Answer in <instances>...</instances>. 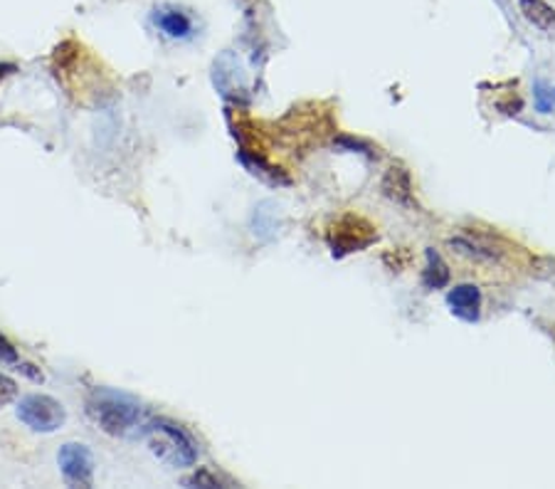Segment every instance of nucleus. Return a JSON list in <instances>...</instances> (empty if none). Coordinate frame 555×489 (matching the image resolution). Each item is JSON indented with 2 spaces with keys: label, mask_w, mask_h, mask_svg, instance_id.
Wrapping results in <instances>:
<instances>
[{
  "label": "nucleus",
  "mask_w": 555,
  "mask_h": 489,
  "mask_svg": "<svg viewBox=\"0 0 555 489\" xmlns=\"http://www.w3.org/2000/svg\"><path fill=\"white\" fill-rule=\"evenodd\" d=\"M15 398H17V384L11 376L0 373V408L13 403Z\"/></svg>",
  "instance_id": "14"
},
{
  "label": "nucleus",
  "mask_w": 555,
  "mask_h": 489,
  "mask_svg": "<svg viewBox=\"0 0 555 489\" xmlns=\"http://www.w3.org/2000/svg\"><path fill=\"white\" fill-rule=\"evenodd\" d=\"M17 417H21V423L28 425L33 433H55L65 425L67 413L65 406H62L57 398L33 394L25 396L21 403H17Z\"/></svg>",
  "instance_id": "3"
},
{
  "label": "nucleus",
  "mask_w": 555,
  "mask_h": 489,
  "mask_svg": "<svg viewBox=\"0 0 555 489\" xmlns=\"http://www.w3.org/2000/svg\"><path fill=\"white\" fill-rule=\"evenodd\" d=\"M154 23L156 28L166 35V38H173V40H185L193 35V17L178 11L173 5H164L158 8L154 13Z\"/></svg>",
  "instance_id": "8"
},
{
  "label": "nucleus",
  "mask_w": 555,
  "mask_h": 489,
  "mask_svg": "<svg viewBox=\"0 0 555 489\" xmlns=\"http://www.w3.org/2000/svg\"><path fill=\"white\" fill-rule=\"evenodd\" d=\"M143 438L149 442V450L166 465L181 469L198 462V445L193 435L168 417H154L143 423Z\"/></svg>",
  "instance_id": "2"
},
{
  "label": "nucleus",
  "mask_w": 555,
  "mask_h": 489,
  "mask_svg": "<svg viewBox=\"0 0 555 489\" xmlns=\"http://www.w3.org/2000/svg\"><path fill=\"white\" fill-rule=\"evenodd\" d=\"M533 104H535V112L551 114L555 110V87L539 79V82L533 85Z\"/></svg>",
  "instance_id": "12"
},
{
  "label": "nucleus",
  "mask_w": 555,
  "mask_h": 489,
  "mask_svg": "<svg viewBox=\"0 0 555 489\" xmlns=\"http://www.w3.org/2000/svg\"><path fill=\"white\" fill-rule=\"evenodd\" d=\"M351 220H353V216L344 218L328 233V243H331V247H334V255L358 253V250H363V247H369L375 240V230L371 226H363L365 220H361V226L356 228V233H351Z\"/></svg>",
  "instance_id": "5"
},
{
  "label": "nucleus",
  "mask_w": 555,
  "mask_h": 489,
  "mask_svg": "<svg viewBox=\"0 0 555 489\" xmlns=\"http://www.w3.org/2000/svg\"><path fill=\"white\" fill-rule=\"evenodd\" d=\"M0 363H21V356H17L15 346L0 334Z\"/></svg>",
  "instance_id": "15"
},
{
  "label": "nucleus",
  "mask_w": 555,
  "mask_h": 489,
  "mask_svg": "<svg viewBox=\"0 0 555 489\" xmlns=\"http://www.w3.org/2000/svg\"><path fill=\"white\" fill-rule=\"evenodd\" d=\"M447 305L450 311L462 319V322L474 324L479 322L481 317V289L477 284H456L450 292H447Z\"/></svg>",
  "instance_id": "7"
},
{
  "label": "nucleus",
  "mask_w": 555,
  "mask_h": 489,
  "mask_svg": "<svg viewBox=\"0 0 555 489\" xmlns=\"http://www.w3.org/2000/svg\"><path fill=\"white\" fill-rule=\"evenodd\" d=\"M60 469L69 487H92L94 485V458L92 450L82 442H67L60 448Z\"/></svg>",
  "instance_id": "4"
},
{
  "label": "nucleus",
  "mask_w": 555,
  "mask_h": 489,
  "mask_svg": "<svg viewBox=\"0 0 555 489\" xmlns=\"http://www.w3.org/2000/svg\"><path fill=\"white\" fill-rule=\"evenodd\" d=\"M518 11L533 28H539L548 38H555V8L545 0H518Z\"/></svg>",
  "instance_id": "9"
},
{
  "label": "nucleus",
  "mask_w": 555,
  "mask_h": 489,
  "mask_svg": "<svg viewBox=\"0 0 555 489\" xmlns=\"http://www.w3.org/2000/svg\"><path fill=\"white\" fill-rule=\"evenodd\" d=\"M383 191L388 198L398 203H410V193H413V183H410V173L405 168L392 166L383 178Z\"/></svg>",
  "instance_id": "11"
},
{
  "label": "nucleus",
  "mask_w": 555,
  "mask_h": 489,
  "mask_svg": "<svg viewBox=\"0 0 555 489\" xmlns=\"http://www.w3.org/2000/svg\"><path fill=\"white\" fill-rule=\"evenodd\" d=\"M183 485L185 487H208V489H215V487H228L230 482L228 479H222L220 475H215V473H210V469H198V473H193V475H188L185 479H183Z\"/></svg>",
  "instance_id": "13"
},
{
  "label": "nucleus",
  "mask_w": 555,
  "mask_h": 489,
  "mask_svg": "<svg viewBox=\"0 0 555 489\" xmlns=\"http://www.w3.org/2000/svg\"><path fill=\"white\" fill-rule=\"evenodd\" d=\"M87 415L114 438H127L133 430L143 428V411L137 400L109 388H96L89 394Z\"/></svg>",
  "instance_id": "1"
},
{
  "label": "nucleus",
  "mask_w": 555,
  "mask_h": 489,
  "mask_svg": "<svg viewBox=\"0 0 555 489\" xmlns=\"http://www.w3.org/2000/svg\"><path fill=\"white\" fill-rule=\"evenodd\" d=\"M15 73V65H0V79Z\"/></svg>",
  "instance_id": "16"
},
{
  "label": "nucleus",
  "mask_w": 555,
  "mask_h": 489,
  "mask_svg": "<svg viewBox=\"0 0 555 489\" xmlns=\"http://www.w3.org/2000/svg\"><path fill=\"white\" fill-rule=\"evenodd\" d=\"M452 280V272L447 262L442 260V255L435 250V247H427L425 253V272H423V282L427 289H444Z\"/></svg>",
  "instance_id": "10"
},
{
  "label": "nucleus",
  "mask_w": 555,
  "mask_h": 489,
  "mask_svg": "<svg viewBox=\"0 0 555 489\" xmlns=\"http://www.w3.org/2000/svg\"><path fill=\"white\" fill-rule=\"evenodd\" d=\"M284 228V210L276 201H262L249 218V230L259 243H272Z\"/></svg>",
  "instance_id": "6"
}]
</instances>
